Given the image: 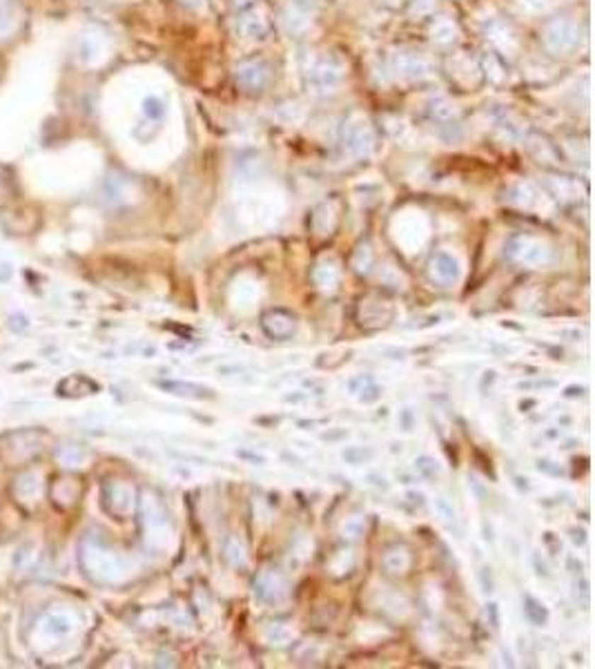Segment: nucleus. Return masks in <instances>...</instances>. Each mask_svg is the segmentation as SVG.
I'll return each instance as SVG.
<instances>
[{"mask_svg":"<svg viewBox=\"0 0 595 669\" xmlns=\"http://www.w3.org/2000/svg\"><path fill=\"white\" fill-rule=\"evenodd\" d=\"M546 45L555 52H569L577 45V32L569 23H555L546 32Z\"/></svg>","mask_w":595,"mask_h":669,"instance_id":"1","label":"nucleus"},{"mask_svg":"<svg viewBox=\"0 0 595 669\" xmlns=\"http://www.w3.org/2000/svg\"><path fill=\"white\" fill-rule=\"evenodd\" d=\"M237 76H239L241 85H246L250 89H259L266 83V69H264V65H256V63L243 65Z\"/></svg>","mask_w":595,"mask_h":669,"instance_id":"2","label":"nucleus"},{"mask_svg":"<svg viewBox=\"0 0 595 669\" xmlns=\"http://www.w3.org/2000/svg\"><path fill=\"white\" fill-rule=\"evenodd\" d=\"M241 32L246 34L248 38H261L266 32H268V23L261 18V16H246L241 23Z\"/></svg>","mask_w":595,"mask_h":669,"instance_id":"3","label":"nucleus"},{"mask_svg":"<svg viewBox=\"0 0 595 669\" xmlns=\"http://www.w3.org/2000/svg\"><path fill=\"white\" fill-rule=\"evenodd\" d=\"M400 65H402V72L408 74V76H424V74H429V63H426V60H421V58H417V56H404Z\"/></svg>","mask_w":595,"mask_h":669,"instance_id":"4","label":"nucleus"},{"mask_svg":"<svg viewBox=\"0 0 595 669\" xmlns=\"http://www.w3.org/2000/svg\"><path fill=\"white\" fill-rule=\"evenodd\" d=\"M312 76L319 81V85H332L334 81L339 79V72H337V69H332L328 63H324L322 67H317V69L312 72Z\"/></svg>","mask_w":595,"mask_h":669,"instance_id":"5","label":"nucleus"},{"mask_svg":"<svg viewBox=\"0 0 595 669\" xmlns=\"http://www.w3.org/2000/svg\"><path fill=\"white\" fill-rule=\"evenodd\" d=\"M526 3H531V5H536V7H546L551 0H526Z\"/></svg>","mask_w":595,"mask_h":669,"instance_id":"6","label":"nucleus"}]
</instances>
